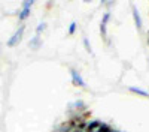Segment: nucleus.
Returning <instances> with one entry per match:
<instances>
[{"mask_svg":"<svg viewBox=\"0 0 149 132\" xmlns=\"http://www.w3.org/2000/svg\"><path fill=\"white\" fill-rule=\"evenodd\" d=\"M131 12H133V18H134L136 27H137V30H142V29H143V23H142V18H140V14H139L137 8H136L134 5L131 6Z\"/></svg>","mask_w":149,"mask_h":132,"instance_id":"obj_3","label":"nucleus"},{"mask_svg":"<svg viewBox=\"0 0 149 132\" xmlns=\"http://www.w3.org/2000/svg\"><path fill=\"white\" fill-rule=\"evenodd\" d=\"M148 45H149V36H148Z\"/></svg>","mask_w":149,"mask_h":132,"instance_id":"obj_19","label":"nucleus"},{"mask_svg":"<svg viewBox=\"0 0 149 132\" xmlns=\"http://www.w3.org/2000/svg\"><path fill=\"white\" fill-rule=\"evenodd\" d=\"M70 108H74V110H78V113H81L82 110H85V104L82 101H76L74 104L70 105Z\"/></svg>","mask_w":149,"mask_h":132,"instance_id":"obj_9","label":"nucleus"},{"mask_svg":"<svg viewBox=\"0 0 149 132\" xmlns=\"http://www.w3.org/2000/svg\"><path fill=\"white\" fill-rule=\"evenodd\" d=\"M45 29H46V23H45V21L39 23V24H37V27H36V35H37V36H40V33L45 32Z\"/></svg>","mask_w":149,"mask_h":132,"instance_id":"obj_10","label":"nucleus"},{"mask_svg":"<svg viewBox=\"0 0 149 132\" xmlns=\"http://www.w3.org/2000/svg\"><path fill=\"white\" fill-rule=\"evenodd\" d=\"M30 12H31V8H22L19 12H18V20L19 21H24L30 17Z\"/></svg>","mask_w":149,"mask_h":132,"instance_id":"obj_6","label":"nucleus"},{"mask_svg":"<svg viewBox=\"0 0 149 132\" xmlns=\"http://www.w3.org/2000/svg\"><path fill=\"white\" fill-rule=\"evenodd\" d=\"M109 20H110V12H106V14L103 15V18H102V24H104V26H107Z\"/></svg>","mask_w":149,"mask_h":132,"instance_id":"obj_14","label":"nucleus"},{"mask_svg":"<svg viewBox=\"0 0 149 132\" xmlns=\"http://www.w3.org/2000/svg\"><path fill=\"white\" fill-rule=\"evenodd\" d=\"M110 132H121V131H116V129H110Z\"/></svg>","mask_w":149,"mask_h":132,"instance_id":"obj_17","label":"nucleus"},{"mask_svg":"<svg viewBox=\"0 0 149 132\" xmlns=\"http://www.w3.org/2000/svg\"><path fill=\"white\" fill-rule=\"evenodd\" d=\"M74 32H76V23L72 21L69 26V35H74Z\"/></svg>","mask_w":149,"mask_h":132,"instance_id":"obj_13","label":"nucleus"},{"mask_svg":"<svg viewBox=\"0 0 149 132\" xmlns=\"http://www.w3.org/2000/svg\"><path fill=\"white\" fill-rule=\"evenodd\" d=\"M82 44H84V47H85L86 53L93 54V48H91V45H90V41H88V38H84V39H82Z\"/></svg>","mask_w":149,"mask_h":132,"instance_id":"obj_11","label":"nucleus"},{"mask_svg":"<svg viewBox=\"0 0 149 132\" xmlns=\"http://www.w3.org/2000/svg\"><path fill=\"white\" fill-rule=\"evenodd\" d=\"M128 90H130L131 93H136V95H140V96H143V98H149V93H148V92H145V90H142V89H139V87L130 86V87H128Z\"/></svg>","mask_w":149,"mask_h":132,"instance_id":"obj_7","label":"nucleus"},{"mask_svg":"<svg viewBox=\"0 0 149 132\" xmlns=\"http://www.w3.org/2000/svg\"><path fill=\"white\" fill-rule=\"evenodd\" d=\"M70 128H72V123H70V120H69V122H66V123L58 125V126L55 128V132H69Z\"/></svg>","mask_w":149,"mask_h":132,"instance_id":"obj_8","label":"nucleus"},{"mask_svg":"<svg viewBox=\"0 0 149 132\" xmlns=\"http://www.w3.org/2000/svg\"><path fill=\"white\" fill-rule=\"evenodd\" d=\"M109 2V0H100V6H103V5H106Z\"/></svg>","mask_w":149,"mask_h":132,"instance_id":"obj_16","label":"nucleus"},{"mask_svg":"<svg viewBox=\"0 0 149 132\" xmlns=\"http://www.w3.org/2000/svg\"><path fill=\"white\" fill-rule=\"evenodd\" d=\"M86 128H88V132H102L103 123L94 120V122H88V123H86Z\"/></svg>","mask_w":149,"mask_h":132,"instance_id":"obj_5","label":"nucleus"},{"mask_svg":"<svg viewBox=\"0 0 149 132\" xmlns=\"http://www.w3.org/2000/svg\"><path fill=\"white\" fill-rule=\"evenodd\" d=\"M84 2H85V3H88V2H91V0H84Z\"/></svg>","mask_w":149,"mask_h":132,"instance_id":"obj_18","label":"nucleus"},{"mask_svg":"<svg viewBox=\"0 0 149 132\" xmlns=\"http://www.w3.org/2000/svg\"><path fill=\"white\" fill-rule=\"evenodd\" d=\"M70 77H72V83L76 87H86V83L84 81V78L81 77V74L76 69H70Z\"/></svg>","mask_w":149,"mask_h":132,"instance_id":"obj_2","label":"nucleus"},{"mask_svg":"<svg viewBox=\"0 0 149 132\" xmlns=\"http://www.w3.org/2000/svg\"><path fill=\"white\" fill-rule=\"evenodd\" d=\"M36 0H22V8H31Z\"/></svg>","mask_w":149,"mask_h":132,"instance_id":"obj_12","label":"nucleus"},{"mask_svg":"<svg viewBox=\"0 0 149 132\" xmlns=\"http://www.w3.org/2000/svg\"><path fill=\"white\" fill-rule=\"evenodd\" d=\"M102 132H110V128H109L107 125H103V128H102Z\"/></svg>","mask_w":149,"mask_h":132,"instance_id":"obj_15","label":"nucleus"},{"mask_svg":"<svg viewBox=\"0 0 149 132\" xmlns=\"http://www.w3.org/2000/svg\"><path fill=\"white\" fill-rule=\"evenodd\" d=\"M24 30H26V26H19L18 27V30L10 36V38L8 39V42H6V45L9 47V48H12V47H15V45H18L19 44V41H21V38H22V35H24Z\"/></svg>","mask_w":149,"mask_h":132,"instance_id":"obj_1","label":"nucleus"},{"mask_svg":"<svg viewBox=\"0 0 149 132\" xmlns=\"http://www.w3.org/2000/svg\"><path fill=\"white\" fill-rule=\"evenodd\" d=\"M40 47H42V38H40V36H37V35H34L33 38L30 39V42H29V48H30V50L37 51Z\"/></svg>","mask_w":149,"mask_h":132,"instance_id":"obj_4","label":"nucleus"}]
</instances>
